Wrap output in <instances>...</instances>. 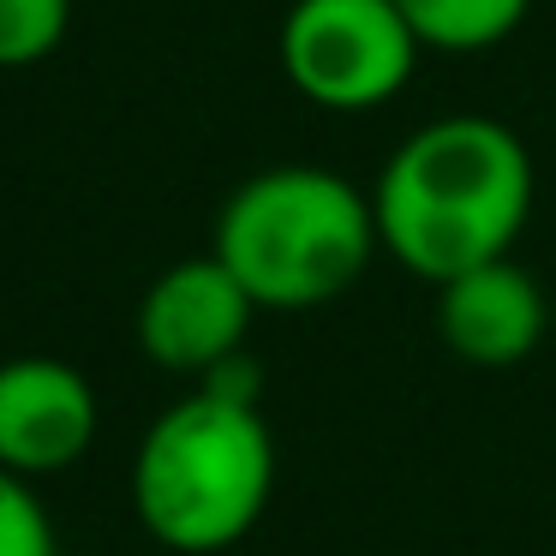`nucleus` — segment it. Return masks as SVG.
<instances>
[{
  "instance_id": "obj_1",
  "label": "nucleus",
  "mask_w": 556,
  "mask_h": 556,
  "mask_svg": "<svg viewBox=\"0 0 556 556\" xmlns=\"http://www.w3.org/2000/svg\"><path fill=\"white\" fill-rule=\"evenodd\" d=\"M532 150L491 114H437L413 126L371 180L383 252L431 288L515 257V240L532 222Z\"/></svg>"
},
{
  "instance_id": "obj_2",
  "label": "nucleus",
  "mask_w": 556,
  "mask_h": 556,
  "mask_svg": "<svg viewBox=\"0 0 556 556\" xmlns=\"http://www.w3.org/2000/svg\"><path fill=\"white\" fill-rule=\"evenodd\" d=\"M210 252L233 269L257 312H312L341 300L383 240L365 186L317 162H276L222 198Z\"/></svg>"
},
{
  "instance_id": "obj_3",
  "label": "nucleus",
  "mask_w": 556,
  "mask_h": 556,
  "mask_svg": "<svg viewBox=\"0 0 556 556\" xmlns=\"http://www.w3.org/2000/svg\"><path fill=\"white\" fill-rule=\"evenodd\" d=\"M276 491V437L257 401L192 389L144 431L132 455V508L156 544L216 556L264 520Z\"/></svg>"
},
{
  "instance_id": "obj_4",
  "label": "nucleus",
  "mask_w": 556,
  "mask_h": 556,
  "mask_svg": "<svg viewBox=\"0 0 556 556\" xmlns=\"http://www.w3.org/2000/svg\"><path fill=\"white\" fill-rule=\"evenodd\" d=\"M425 61L419 30L395 0H288L276 66L300 102L324 114H377L413 85Z\"/></svg>"
},
{
  "instance_id": "obj_5",
  "label": "nucleus",
  "mask_w": 556,
  "mask_h": 556,
  "mask_svg": "<svg viewBox=\"0 0 556 556\" xmlns=\"http://www.w3.org/2000/svg\"><path fill=\"white\" fill-rule=\"evenodd\" d=\"M252 317V293L233 281V269L216 252L180 257L138 300V348L174 377H210L222 359L245 353Z\"/></svg>"
},
{
  "instance_id": "obj_6",
  "label": "nucleus",
  "mask_w": 556,
  "mask_h": 556,
  "mask_svg": "<svg viewBox=\"0 0 556 556\" xmlns=\"http://www.w3.org/2000/svg\"><path fill=\"white\" fill-rule=\"evenodd\" d=\"M97 389L54 353H18L0 365V467L18 479H49L97 443Z\"/></svg>"
},
{
  "instance_id": "obj_7",
  "label": "nucleus",
  "mask_w": 556,
  "mask_h": 556,
  "mask_svg": "<svg viewBox=\"0 0 556 556\" xmlns=\"http://www.w3.org/2000/svg\"><path fill=\"white\" fill-rule=\"evenodd\" d=\"M544 329H551V300L539 276L520 269L515 257L479 264L437 288V336L472 371H508L532 359Z\"/></svg>"
},
{
  "instance_id": "obj_8",
  "label": "nucleus",
  "mask_w": 556,
  "mask_h": 556,
  "mask_svg": "<svg viewBox=\"0 0 556 556\" xmlns=\"http://www.w3.org/2000/svg\"><path fill=\"white\" fill-rule=\"evenodd\" d=\"M401 18L419 30L425 54H491L527 25L532 0H395Z\"/></svg>"
},
{
  "instance_id": "obj_9",
  "label": "nucleus",
  "mask_w": 556,
  "mask_h": 556,
  "mask_svg": "<svg viewBox=\"0 0 556 556\" xmlns=\"http://www.w3.org/2000/svg\"><path fill=\"white\" fill-rule=\"evenodd\" d=\"M73 30V0H0V73L42 66Z\"/></svg>"
},
{
  "instance_id": "obj_10",
  "label": "nucleus",
  "mask_w": 556,
  "mask_h": 556,
  "mask_svg": "<svg viewBox=\"0 0 556 556\" xmlns=\"http://www.w3.org/2000/svg\"><path fill=\"white\" fill-rule=\"evenodd\" d=\"M0 556H54V520L30 479L0 467Z\"/></svg>"
}]
</instances>
